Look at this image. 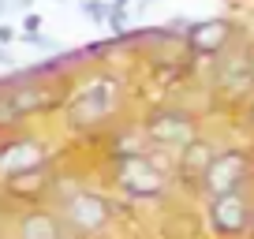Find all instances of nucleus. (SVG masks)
Masks as SVG:
<instances>
[{
  "label": "nucleus",
  "mask_w": 254,
  "mask_h": 239,
  "mask_svg": "<svg viewBox=\"0 0 254 239\" xmlns=\"http://www.w3.org/2000/svg\"><path fill=\"white\" fill-rule=\"evenodd\" d=\"M116 105V82H94V86L79 90L67 105V120L75 127H90L97 120H105Z\"/></svg>",
  "instance_id": "f257e3e1"
},
{
  "label": "nucleus",
  "mask_w": 254,
  "mask_h": 239,
  "mask_svg": "<svg viewBox=\"0 0 254 239\" xmlns=\"http://www.w3.org/2000/svg\"><path fill=\"white\" fill-rule=\"evenodd\" d=\"M116 179H120V187H124V191L142 194V198H153V194L165 191V176H161L146 157H138V153H124V157H120Z\"/></svg>",
  "instance_id": "f03ea898"
},
{
  "label": "nucleus",
  "mask_w": 254,
  "mask_h": 239,
  "mask_svg": "<svg viewBox=\"0 0 254 239\" xmlns=\"http://www.w3.org/2000/svg\"><path fill=\"white\" fill-rule=\"evenodd\" d=\"M247 157L239 150H224L209 161V168L202 172V187L209 194H228V191H239V183L247 179Z\"/></svg>",
  "instance_id": "7ed1b4c3"
},
{
  "label": "nucleus",
  "mask_w": 254,
  "mask_h": 239,
  "mask_svg": "<svg viewBox=\"0 0 254 239\" xmlns=\"http://www.w3.org/2000/svg\"><path fill=\"white\" fill-rule=\"evenodd\" d=\"M109 217H112V209H109V202L105 198H97V194H90V191H75L71 198L64 202V221L71 224L75 232H97V228H105L109 224Z\"/></svg>",
  "instance_id": "20e7f679"
},
{
  "label": "nucleus",
  "mask_w": 254,
  "mask_h": 239,
  "mask_svg": "<svg viewBox=\"0 0 254 239\" xmlns=\"http://www.w3.org/2000/svg\"><path fill=\"white\" fill-rule=\"evenodd\" d=\"M209 221L221 236H239V232L251 224V206L239 191L228 194H213V206H209Z\"/></svg>",
  "instance_id": "39448f33"
},
{
  "label": "nucleus",
  "mask_w": 254,
  "mask_h": 239,
  "mask_svg": "<svg viewBox=\"0 0 254 239\" xmlns=\"http://www.w3.org/2000/svg\"><path fill=\"white\" fill-rule=\"evenodd\" d=\"M45 165V146L38 138H8L0 142V176H19Z\"/></svg>",
  "instance_id": "423d86ee"
},
{
  "label": "nucleus",
  "mask_w": 254,
  "mask_h": 239,
  "mask_svg": "<svg viewBox=\"0 0 254 239\" xmlns=\"http://www.w3.org/2000/svg\"><path fill=\"white\" fill-rule=\"evenodd\" d=\"M228 41H232V23H224V19H206L187 30V45L202 56H217Z\"/></svg>",
  "instance_id": "0eeeda50"
},
{
  "label": "nucleus",
  "mask_w": 254,
  "mask_h": 239,
  "mask_svg": "<svg viewBox=\"0 0 254 239\" xmlns=\"http://www.w3.org/2000/svg\"><path fill=\"white\" fill-rule=\"evenodd\" d=\"M217 90L224 97H239L247 90H254V67L247 56H236V60H224L221 71H217Z\"/></svg>",
  "instance_id": "6e6552de"
},
{
  "label": "nucleus",
  "mask_w": 254,
  "mask_h": 239,
  "mask_svg": "<svg viewBox=\"0 0 254 239\" xmlns=\"http://www.w3.org/2000/svg\"><path fill=\"white\" fill-rule=\"evenodd\" d=\"M15 239H64L60 217L49 209H26L15 224Z\"/></svg>",
  "instance_id": "1a4fd4ad"
},
{
  "label": "nucleus",
  "mask_w": 254,
  "mask_h": 239,
  "mask_svg": "<svg viewBox=\"0 0 254 239\" xmlns=\"http://www.w3.org/2000/svg\"><path fill=\"white\" fill-rule=\"evenodd\" d=\"M150 135L157 138V142H172V146H187L190 142V120L180 116V112H172V116H157L150 123Z\"/></svg>",
  "instance_id": "9d476101"
},
{
  "label": "nucleus",
  "mask_w": 254,
  "mask_h": 239,
  "mask_svg": "<svg viewBox=\"0 0 254 239\" xmlns=\"http://www.w3.org/2000/svg\"><path fill=\"white\" fill-rule=\"evenodd\" d=\"M217 153H209V146H198V142H187V150H183V168L187 172H206L209 168V161H213Z\"/></svg>",
  "instance_id": "9b49d317"
},
{
  "label": "nucleus",
  "mask_w": 254,
  "mask_h": 239,
  "mask_svg": "<svg viewBox=\"0 0 254 239\" xmlns=\"http://www.w3.org/2000/svg\"><path fill=\"white\" fill-rule=\"evenodd\" d=\"M19 109H15V101H11V94H8V86H0V127H11V123H19Z\"/></svg>",
  "instance_id": "f8f14e48"
},
{
  "label": "nucleus",
  "mask_w": 254,
  "mask_h": 239,
  "mask_svg": "<svg viewBox=\"0 0 254 239\" xmlns=\"http://www.w3.org/2000/svg\"><path fill=\"white\" fill-rule=\"evenodd\" d=\"M79 8L86 19H94V23H109V8L112 0H79Z\"/></svg>",
  "instance_id": "ddd939ff"
},
{
  "label": "nucleus",
  "mask_w": 254,
  "mask_h": 239,
  "mask_svg": "<svg viewBox=\"0 0 254 239\" xmlns=\"http://www.w3.org/2000/svg\"><path fill=\"white\" fill-rule=\"evenodd\" d=\"M19 41H26V45H34V49H49V53L60 49L53 38H45V34H38V30H19Z\"/></svg>",
  "instance_id": "4468645a"
},
{
  "label": "nucleus",
  "mask_w": 254,
  "mask_h": 239,
  "mask_svg": "<svg viewBox=\"0 0 254 239\" xmlns=\"http://www.w3.org/2000/svg\"><path fill=\"white\" fill-rule=\"evenodd\" d=\"M109 26L116 34H124L127 30V8H116V4H112V8H109Z\"/></svg>",
  "instance_id": "2eb2a0df"
},
{
  "label": "nucleus",
  "mask_w": 254,
  "mask_h": 239,
  "mask_svg": "<svg viewBox=\"0 0 254 239\" xmlns=\"http://www.w3.org/2000/svg\"><path fill=\"white\" fill-rule=\"evenodd\" d=\"M15 38H19V34H15V26H8L4 19H0V45H11Z\"/></svg>",
  "instance_id": "dca6fc26"
},
{
  "label": "nucleus",
  "mask_w": 254,
  "mask_h": 239,
  "mask_svg": "<svg viewBox=\"0 0 254 239\" xmlns=\"http://www.w3.org/2000/svg\"><path fill=\"white\" fill-rule=\"evenodd\" d=\"M23 30H41V15L26 11V19H23Z\"/></svg>",
  "instance_id": "f3484780"
},
{
  "label": "nucleus",
  "mask_w": 254,
  "mask_h": 239,
  "mask_svg": "<svg viewBox=\"0 0 254 239\" xmlns=\"http://www.w3.org/2000/svg\"><path fill=\"white\" fill-rule=\"evenodd\" d=\"M11 8H19V11H30V8H34V0H11Z\"/></svg>",
  "instance_id": "a211bd4d"
},
{
  "label": "nucleus",
  "mask_w": 254,
  "mask_h": 239,
  "mask_svg": "<svg viewBox=\"0 0 254 239\" xmlns=\"http://www.w3.org/2000/svg\"><path fill=\"white\" fill-rule=\"evenodd\" d=\"M4 64H11V53H8V45H0V67Z\"/></svg>",
  "instance_id": "6ab92c4d"
},
{
  "label": "nucleus",
  "mask_w": 254,
  "mask_h": 239,
  "mask_svg": "<svg viewBox=\"0 0 254 239\" xmlns=\"http://www.w3.org/2000/svg\"><path fill=\"white\" fill-rule=\"evenodd\" d=\"M8 11H11V0H0V19L8 15Z\"/></svg>",
  "instance_id": "aec40b11"
},
{
  "label": "nucleus",
  "mask_w": 254,
  "mask_h": 239,
  "mask_svg": "<svg viewBox=\"0 0 254 239\" xmlns=\"http://www.w3.org/2000/svg\"><path fill=\"white\" fill-rule=\"evenodd\" d=\"M112 4H116V8H127V4H131V0H112Z\"/></svg>",
  "instance_id": "412c9836"
},
{
  "label": "nucleus",
  "mask_w": 254,
  "mask_h": 239,
  "mask_svg": "<svg viewBox=\"0 0 254 239\" xmlns=\"http://www.w3.org/2000/svg\"><path fill=\"white\" fill-rule=\"evenodd\" d=\"M251 67H254V56H251Z\"/></svg>",
  "instance_id": "4be33fe9"
},
{
  "label": "nucleus",
  "mask_w": 254,
  "mask_h": 239,
  "mask_svg": "<svg viewBox=\"0 0 254 239\" xmlns=\"http://www.w3.org/2000/svg\"><path fill=\"white\" fill-rule=\"evenodd\" d=\"M251 116H254V109H251Z\"/></svg>",
  "instance_id": "5701e85b"
}]
</instances>
